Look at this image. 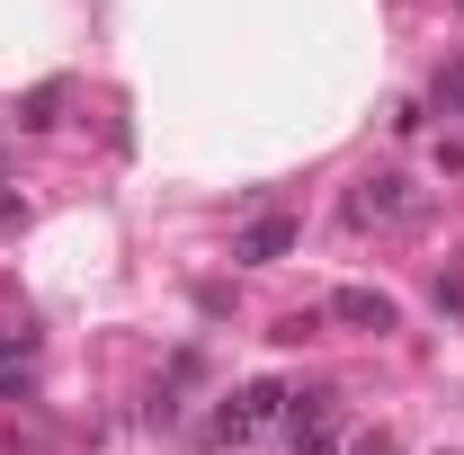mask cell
Instances as JSON below:
<instances>
[{
  "instance_id": "obj_9",
  "label": "cell",
  "mask_w": 464,
  "mask_h": 455,
  "mask_svg": "<svg viewBox=\"0 0 464 455\" xmlns=\"http://www.w3.org/2000/svg\"><path fill=\"white\" fill-rule=\"evenodd\" d=\"M438 313H464V277H438Z\"/></svg>"
},
{
  "instance_id": "obj_10",
  "label": "cell",
  "mask_w": 464,
  "mask_h": 455,
  "mask_svg": "<svg viewBox=\"0 0 464 455\" xmlns=\"http://www.w3.org/2000/svg\"><path fill=\"white\" fill-rule=\"evenodd\" d=\"M9 224H27V206H18V197H0V232H9Z\"/></svg>"
},
{
  "instance_id": "obj_4",
  "label": "cell",
  "mask_w": 464,
  "mask_h": 455,
  "mask_svg": "<svg viewBox=\"0 0 464 455\" xmlns=\"http://www.w3.org/2000/svg\"><path fill=\"white\" fill-rule=\"evenodd\" d=\"M411 206H420V197H411V179H357V197H348V215H357V224H402Z\"/></svg>"
},
{
  "instance_id": "obj_2",
  "label": "cell",
  "mask_w": 464,
  "mask_h": 455,
  "mask_svg": "<svg viewBox=\"0 0 464 455\" xmlns=\"http://www.w3.org/2000/svg\"><path fill=\"white\" fill-rule=\"evenodd\" d=\"M331 322H348V331H375V340H384V331H402V304H393L384 286H340V295H331Z\"/></svg>"
},
{
  "instance_id": "obj_5",
  "label": "cell",
  "mask_w": 464,
  "mask_h": 455,
  "mask_svg": "<svg viewBox=\"0 0 464 455\" xmlns=\"http://www.w3.org/2000/svg\"><path fill=\"white\" fill-rule=\"evenodd\" d=\"M27 357H36V331L27 322H0V375H18Z\"/></svg>"
},
{
  "instance_id": "obj_8",
  "label": "cell",
  "mask_w": 464,
  "mask_h": 455,
  "mask_svg": "<svg viewBox=\"0 0 464 455\" xmlns=\"http://www.w3.org/2000/svg\"><path fill=\"white\" fill-rule=\"evenodd\" d=\"M54 108H63V81H45V90L27 99V116H18V125H36V134H45V125H54Z\"/></svg>"
},
{
  "instance_id": "obj_3",
  "label": "cell",
  "mask_w": 464,
  "mask_h": 455,
  "mask_svg": "<svg viewBox=\"0 0 464 455\" xmlns=\"http://www.w3.org/2000/svg\"><path fill=\"white\" fill-rule=\"evenodd\" d=\"M295 241H304V224H295V215H259V224L232 232V259H241V268H268V259H286Z\"/></svg>"
},
{
  "instance_id": "obj_7",
  "label": "cell",
  "mask_w": 464,
  "mask_h": 455,
  "mask_svg": "<svg viewBox=\"0 0 464 455\" xmlns=\"http://www.w3.org/2000/svg\"><path fill=\"white\" fill-rule=\"evenodd\" d=\"M429 99H438V108H447V116H464V63H447V72L429 81Z\"/></svg>"
},
{
  "instance_id": "obj_1",
  "label": "cell",
  "mask_w": 464,
  "mask_h": 455,
  "mask_svg": "<svg viewBox=\"0 0 464 455\" xmlns=\"http://www.w3.org/2000/svg\"><path fill=\"white\" fill-rule=\"evenodd\" d=\"M268 420H286V384H241V393L215 411V438H224V447H241V438H259Z\"/></svg>"
},
{
  "instance_id": "obj_6",
  "label": "cell",
  "mask_w": 464,
  "mask_h": 455,
  "mask_svg": "<svg viewBox=\"0 0 464 455\" xmlns=\"http://www.w3.org/2000/svg\"><path fill=\"white\" fill-rule=\"evenodd\" d=\"M322 322H331V313H286V322H277L268 340H277V348H304V340H313V331H322Z\"/></svg>"
}]
</instances>
